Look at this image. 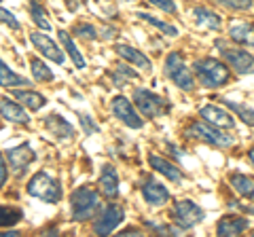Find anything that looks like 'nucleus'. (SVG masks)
<instances>
[{
  "label": "nucleus",
  "instance_id": "5701e85b",
  "mask_svg": "<svg viewBox=\"0 0 254 237\" xmlns=\"http://www.w3.org/2000/svg\"><path fill=\"white\" fill-rule=\"evenodd\" d=\"M229 184L233 186L235 193H240L246 199H254V180L246 174H231L229 176Z\"/></svg>",
  "mask_w": 254,
  "mask_h": 237
},
{
  "label": "nucleus",
  "instance_id": "72a5a7b5",
  "mask_svg": "<svg viewBox=\"0 0 254 237\" xmlns=\"http://www.w3.org/2000/svg\"><path fill=\"white\" fill-rule=\"evenodd\" d=\"M222 6H227V9L231 11H248L252 9V0H218Z\"/></svg>",
  "mask_w": 254,
  "mask_h": 237
},
{
  "label": "nucleus",
  "instance_id": "c756f323",
  "mask_svg": "<svg viewBox=\"0 0 254 237\" xmlns=\"http://www.w3.org/2000/svg\"><path fill=\"white\" fill-rule=\"evenodd\" d=\"M140 19H144L146 23H150V26H155V28H159L163 34H168V36H178V28H174V26H170V23H165V21H161V19H157V17H153V15H148V13H136Z\"/></svg>",
  "mask_w": 254,
  "mask_h": 237
},
{
  "label": "nucleus",
  "instance_id": "4c0bfd02",
  "mask_svg": "<svg viewBox=\"0 0 254 237\" xmlns=\"http://www.w3.org/2000/svg\"><path fill=\"white\" fill-rule=\"evenodd\" d=\"M150 229H155L157 233H165V235H180V229L176 227H168V225H157V223H148Z\"/></svg>",
  "mask_w": 254,
  "mask_h": 237
},
{
  "label": "nucleus",
  "instance_id": "ddd939ff",
  "mask_svg": "<svg viewBox=\"0 0 254 237\" xmlns=\"http://www.w3.org/2000/svg\"><path fill=\"white\" fill-rule=\"evenodd\" d=\"M199 117L203 118L205 123L214 125V127H220V129H231L235 125V118L231 113H227V110H222L218 106H201L199 108Z\"/></svg>",
  "mask_w": 254,
  "mask_h": 237
},
{
  "label": "nucleus",
  "instance_id": "4468645a",
  "mask_svg": "<svg viewBox=\"0 0 254 237\" xmlns=\"http://www.w3.org/2000/svg\"><path fill=\"white\" fill-rule=\"evenodd\" d=\"M142 197H144V201L150 203V205H165L170 201V191L165 188L161 182H157L153 178H146L144 184H142Z\"/></svg>",
  "mask_w": 254,
  "mask_h": 237
},
{
  "label": "nucleus",
  "instance_id": "423d86ee",
  "mask_svg": "<svg viewBox=\"0 0 254 237\" xmlns=\"http://www.w3.org/2000/svg\"><path fill=\"white\" fill-rule=\"evenodd\" d=\"M216 47L225 61L231 66L237 74H252L254 72V55L246 49H237V47L227 45L225 41H216Z\"/></svg>",
  "mask_w": 254,
  "mask_h": 237
},
{
  "label": "nucleus",
  "instance_id": "e433bc0d",
  "mask_svg": "<svg viewBox=\"0 0 254 237\" xmlns=\"http://www.w3.org/2000/svg\"><path fill=\"white\" fill-rule=\"evenodd\" d=\"M148 2L159 6V9L165 11V13H176L178 11V6L174 4V0H148Z\"/></svg>",
  "mask_w": 254,
  "mask_h": 237
},
{
  "label": "nucleus",
  "instance_id": "f257e3e1",
  "mask_svg": "<svg viewBox=\"0 0 254 237\" xmlns=\"http://www.w3.org/2000/svg\"><path fill=\"white\" fill-rule=\"evenodd\" d=\"M193 68H195V74H197V78H199V83L205 85V87H212V89L222 87L225 83H229V78H231L229 66L222 64V61L216 59V58L197 59L193 64Z\"/></svg>",
  "mask_w": 254,
  "mask_h": 237
},
{
  "label": "nucleus",
  "instance_id": "b1692460",
  "mask_svg": "<svg viewBox=\"0 0 254 237\" xmlns=\"http://www.w3.org/2000/svg\"><path fill=\"white\" fill-rule=\"evenodd\" d=\"M30 81L28 78H23L21 74L17 72H13V70L4 64L2 59H0V87H28Z\"/></svg>",
  "mask_w": 254,
  "mask_h": 237
},
{
  "label": "nucleus",
  "instance_id": "0eeeda50",
  "mask_svg": "<svg viewBox=\"0 0 254 237\" xmlns=\"http://www.w3.org/2000/svg\"><path fill=\"white\" fill-rule=\"evenodd\" d=\"M187 136L203 140V142L214 144L218 148L233 146V138L229 136V133L220 131V127H214V125H210V123H193V125H189V127H187Z\"/></svg>",
  "mask_w": 254,
  "mask_h": 237
},
{
  "label": "nucleus",
  "instance_id": "2eb2a0df",
  "mask_svg": "<svg viewBox=\"0 0 254 237\" xmlns=\"http://www.w3.org/2000/svg\"><path fill=\"white\" fill-rule=\"evenodd\" d=\"M115 53L119 55V58H123L125 61H129V64L146 70V72L153 68V64H150V59L146 58V55L140 49H136V47H131V45H115Z\"/></svg>",
  "mask_w": 254,
  "mask_h": 237
},
{
  "label": "nucleus",
  "instance_id": "bb28decb",
  "mask_svg": "<svg viewBox=\"0 0 254 237\" xmlns=\"http://www.w3.org/2000/svg\"><path fill=\"white\" fill-rule=\"evenodd\" d=\"M30 68H32V74H34L36 81L49 83V81H53V78H55L53 70L47 66L43 59H38V58H32V59H30Z\"/></svg>",
  "mask_w": 254,
  "mask_h": 237
},
{
  "label": "nucleus",
  "instance_id": "58836bf2",
  "mask_svg": "<svg viewBox=\"0 0 254 237\" xmlns=\"http://www.w3.org/2000/svg\"><path fill=\"white\" fill-rule=\"evenodd\" d=\"M6 178H9V168H6V161H4V157L0 155V188L4 186Z\"/></svg>",
  "mask_w": 254,
  "mask_h": 237
},
{
  "label": "nucleus",
  "instance_id": "ea45409f",
  "mask_svg": "<svg viewBox=\"0 0 254 237\" xmlns=\"http://www.w3.org/2000/svg\"><path fill=\"white\" fill-rule=\"evenodd\" d=\"M248 159H250V163L254 165V148H250V151H248Z\"/></svg>",
  "mask_w": 254,
  "mask_h": 237
},
{
  "label": "nucleus",
  "instance_id": "aec40b11",
  "mask_svg": "<svg viewBox=\"0 0 254 237\" xmlns=\"http://www.w3.org/2000/svg\"><path fill=\"white\" fill-rule=\"evenodd\" d=\"M148 163H150V168H153L155 172H159L161 176H165L168 180H172V182H180V180H182V172H180L174 163L161 159V157L150 155V157H148Z\"/></svg>",
  "mask_w": 254,
  "mask_h": 237
},
{
  "label": "nucleus",
  "instance_id": "39448f33",
  "mask_svg": "<svg viewBox=\"0 0 254 237\" xmlns=\"http://www.w3.org/2000/svg\"><path fill=\"white\" fill-rule=\"evenodd\" d=\"M133 106L138 108V113L142 117H146V118H157V117H161L165 110H168V102H165L161 96H157V93L153 91H148V89H133Z\"/></svg>",
  "mask_w": 254,
  "mask_h": 237
},
{
  "label": "nucleus",
  "instance_id": "f03ea898",
  "mask_svg": "<svg viewBox=\"0 0 254 237\" xmlns=\"http://www.w3.org/2000/svg\"><path fill=\"white\" fill-rule=\"evenodd\" d=\"M70 208H72V218L78 223L93 218L100 210V195L91 186H78L70 195Z\"/></svg>",
  "mask_w": 254,
  "mask_h": 237
},
{
  "label": "nucleus",
  "instance_id": "a878e982",
  "mask_svg": "<svg viewBox=\"0 0 254 237\" xmlns=\"http://www.w3.org/2000/svg\"><path fill=\"white\" fill-rule=\"evenodd\" d=\"M60 43L64 45V49L68 51V55L72 58V64L81 70V68H85V59H83V55H81V51L76 49V45L72 43V38H70V34L66 32V30H60Z\"/></svg>",
  "mask_w": 254,
  "mask_h": 237
},
{
  "label": "nucleus",
  "instance_id": "f704fd0d",
  "mask_svg": "<svg viewBox=\"0 0 254 237\" xmlns=\"http://www.w3.org/2000/svg\"><path fill=\"white\" fill-rule=\"evenodd\" d=\"M0 21L2 23H6L11 30H19L21 26H19V21H17V17L9 11V9H0Z\"/></svg>",
  "mask_w": 254,
  "mask_h": 237
},
{
  "label": "nucleus",
  "instance_id": "f8f14e48",
  "mask_svg": "<svg viewBox=\"0 0 254 237\" xmlns=\"http://www.w3.org/2000/svg\"><path fill=\"white\" fill-rule=\"evenodd\" d=\"M30 41H32V45H34L38 51L45 55V58H49L51 61H55V64H60V66L64 64L66 55H64V51L47 34H43V32H30Z\"/></svg>",
  "mask_w": 254,
  "mask_h": 237
},
{
  "label": "nucleus",
  "instance_id": "2f4dec72",
  "mask_svg": "<svg viewBox=\"0 0 254 237\" xmlns=\"http://www.w3.org/2000/svg\"><path fill=\"white\" fill-rule=\"evenodd\" d=\"M110 78H113V83H115L117 87H123V85L127 83V78H138V74L133 72L131 68H127L125 64H119V66L115 68V72L110 74Z\"/></svg>",
  "mask_w": 254,
  "mask_h": 237
},
{
  "label": "nucleus",
  "instance_id": "dca6fc26",
  "mask_svg": "<svg viewBox=\"0 0 254 237\" xmlns=\"http://www.w3.org/2000/svg\"><path fill=\"white\" fill-rule=\"evenodd\" d=\"M45 127H47L49 133H53L58 140H70L74 136V127L62 115H49L45 118Z\"/></svg>",
  "mask_w": 254,
  "mask_h": 237
},
{
  "label": "nucleus",
  "instance_id": "9d476101",
  "mask_svg": "<svg viewBox=\"0 0 254 237\" xmlns=\"http://www.w3.org/2000/svg\"><path fill=\"white\" fill-rule=\"evenodd\" d=\"M123 218H125V210L121 208V205H117V203H110L108 208H104V212H102V214L95 218L93 233H98V235H110L119 225L123 223Z\"/></svg>",
  "mask_w": 254,
  "mask_h": 237
},
{
  "label": "nucleus",
  "instance_id": "20e7f679",
  "mask_svg": "<svg viewBox=\"0 0 254 237\" xmlns=\"http://www.w3.org/2000/svg\"><path fill=\"white\" fill-rule=\"evenodd\" d=\"M163 70H165V76H168L178 89L190 91L195 87V76L189 70V66L185 64V59H182L180 53H170L168 58H165Z\"/></svg>",
  "mask_w": 254,
  "mask_h": 237
},
{
  "label": "nucleus",
  "instance_id": "a211bd4d",
  "mask_svg": "<svg viewBox=\"0 0 254 237\" xmlns=\"http://www.w3.org/2000/svg\"><path fill=\"white\" fill-rule=\"evenodd\" d=\"M248 218L242 216H222L216 225V233L218 235H240L248 229Z\"/></svg>",
  "mask_w": 254,
  "mask_h": 237
},
{
  "label": "nucleus",
  "instance_id": "412c9836",
  "mask_svg": "<svg viewBox=\"0 0 254 237\" xmlns=\"http://www.w3.org/2000/svg\"><path fill=\"white\" fill-rule=\"evenodd\" d=\"M11 96L15 100H19L21 104H26L30 110H41L47 104L45 96H41V93H36V91H30V89H19V87H13Z\"/></svg>",
  "mask_w": 254,
  "mask_h": 237
},
{
  "label": "nucleus",
  "instance_id": "1a4fd4ad",
  "mask_svg": "<svg viewBox=\"0 0 254 237\" xmlns=\"http://www.w3.org/2000/svg\"><path fill=\"white\" fill-rule=\"evenodd\" d=\"M110 108H113V115L123 125H127V127H131V129H140L142 127V117L138 113V108L133 106L125 96L113 98V104H110Z\"/></svg>",
  "mask_w": 254,
  "mask_h": 237
},
{
  "label": "nucleus",
  "instance_id": "c9c22d12",
  "mask_svg": "<svg viewBox=\"0 0 254 237\" xmlns=\"http://www.w3.org/2000/svg\"><path fill=\"white\" fill-rule=\"evenodd\" d=\"M78 118H81L83 131L87 133V136H91V133H98V131H100V127H98V125H95V123L91 121V117H89V115H81Z\"/></svg>",
  "mask_w": 254,
  "mask_h": 237
},
{
  "label": "nucleus",
  "instance_id": "4be33fe9",
  "mask_svg": "<svg viewBox=\"0 0 254 237\" xmlns=\"http://www.w3.org/2000/svg\"><path fill=\"white\" fill-rule=\"evenodd\" d=\"M229 36L240 45H254V23L237 21L229 28Z\"/></svg>",
  "mask_w": 254,
  "mask_h": 237
},
{
  "label": "nucleus",
  "instance_id": "9b49d317",
  "mask_svg": "<svg viewBox=\"0 0 254 237\" xmlns=\"http://www.w3.org/2000/svg\"><path fill=\"white\" fill-rule=\"evenodd\" d=\"M6 159H9V165H11L15 176H21L23 170L36 159V155H34V151H32L30 144H19V146L6 151Z\"/></svg>",
  "mask_w": 254,
  "mask_h": 237
},
{
  "label": "nucleus",
  "instance_id": "6ab92c4d",
  "mask_svg": "<svg viewBox=\"0 0 254 237\" xmlns=\"http://www.w3.org/2000/svg\"><path fill=\"white\" fill-rule=\"evenodd\" d=\"M100 191L104 193L106 197H117L119 195V176H117V170L113 165H104L100 174Z\"/></svg>",
  "mask_w": 254,
  "mask_h": 237
},
{
  "label": "nucleus",
  "instance_id": "7c9ffc66",
  "mask_svg": "<svg viewBox=\"0 0 254 237\" xmlns=\"http://www.w3.org/2000/svg\"><path fill=\"white\" fill-rule=\"evenodd\" d=\"M227 106L231 108L246 125L254 127V108H248V106H244V104H235V102H229V100H227Z\"/></svg>",
  "mask_w": 254,
  "mask_h": 237
},
{
  "label": "nucleus",
  "instance_id": "6e6552de",
  "mask_svg": "<svg viewBox=\"0 0 254 237\" xmlns=\"http://www.w3.org/2000/svg\"><path fill=\"white\" fill-rule=\"evenodd\" d=\"M172 216L174 223L180 229H193L195 225H199L203 220V210L190 199H180L174 203L172 208Z\"/></svg>",
  "mask_w": 254,
  "mask_h": 237
},
{
  "label": "nucleus",
  "instance_id": "cd10ccee",
  "mask_svg": "<svg viewBox=\"0 0 254 237\" xmlns=\"http://www.w3.org/2000/svg\"><path fill=\"white\" fill-rule=\"evenodd\" d=\"M30 15H32L34 23L43 30V32H49L51 30V23H49V19H47V11L38 4V0H30Z\"/></svg>",
  "mask_w": 254,
  "mask_h": 237
},
{
  "label": "nucleus",
  "instance_id": "7ed1b4c3",
  "mask_svg": "<svg viewBox=\"0 0 254 237\" xmlns=\"http://www.w3.org/2000/svg\"><path fill=\"white\" fill-rule=\"evenodd\" d=\"M28 195L47 203H58L62 199V184L47 172H36L28 182Z\"/></svg>",
  "mask_w": 254,
  "mask_h": 237
},
{
  "label": "nucleus",
  "instance_id": "473e14b6",
  "mask_svg": "<svg viewBox=\"0 0 254 237\" xmlns=\"http://www.w3.org/2000/svg\"><path fill=\"white\" fill-rule=\"evenodd\" d=\"M72 32L81 38H87V41H93V38H98V30H95L91 23H74Z\"/></svg>",
  "mask_w": 254,
  "mask_h": 237
},
{
  "label": "nucleus",
  "instance_id": "393cba45",
  "mask_svg": "<svg viewBox=\"0 0 254 237\" xmlns=\"http://www.w3.org/2000/svg\"><path fill=\"white\" fill-rule=\"evenodd\" d=\"M193 15H195V21L199 23V26L208 28V30H220V17L214 11H210L208 6H195Z\"/></svg>",
  "mask_w": 254,
  "mask_h": 237
},
{
  "label": "nucleus",
  "instance_id": "f3484780",
  "mask_svg": "<svg viewBox=\"0 0 254 237\" xmlns=\"http://www.w3.org/2000/svg\"><path fill=\"white\" fill-rule=\"evenodd\" d=\"M0 117L6 118V121H11V123H19V125L30 123V117H28L26 110H23L19 104H15V102L9 100V98L0 100Z\"/></svg>",
  "mask_w": 254,
  "mask_h": 237
},
{
  "label": "nucleus",
  "instance_id": "c85d7f7f",
  "mask_svg": "<svg viewBox=\"0 0 254 237\" xmlns=\"http://www.w3.org/2000/svg\"><path fill=\"white\" fill-rule=\"evenodd\" d=\"M23 218V212L11 205H0V227H15Z\"/></svg>",
  "mask_w": 254,
  "mask_h": 237
}]
</instances>
